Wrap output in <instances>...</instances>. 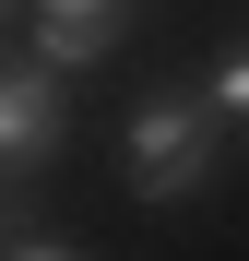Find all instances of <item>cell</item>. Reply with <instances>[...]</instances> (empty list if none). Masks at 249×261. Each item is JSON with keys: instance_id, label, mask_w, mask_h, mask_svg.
Instances as JSON below:
<instances>
[{"instance_id": "obj_1", "label": "cell", "mask_w": 249, "mask_h": 261, "mask_svg": "<svg viewBox=\"0 0 249 261\" xmlns=\"http://www.w3.org/2000/svg\"><path fill=\"white\" fill-rule=\"evenodd\" d=\"M131 178H143V202H190L214 178V107H190V95L143 107L131 119Z\"/></svg>"}, {"instance_id": "obj_2", "label": "cell", "mask_w": 249, "mask_h": 261, "mask_svg": "<svg viewBox=\"0 0 249 261\" xmlns=\"http://www.w3.org/2000/svg\"><path fill=\"white\" fill-rule=\"evenodd\" d=\"M60 154V60H12V83H0V166L12 178H36V166Z\"/></svg>"}, {"instance_id": "obj_5", "label": "cell", "mask_w": 249, "mask_h": 261, "mask_svg": "<svg viewBox=\"0 0 249 261\" xmlns=\"http://www.w3.org/2000/svg\"><path fill=\"white\" fill-rule=\"evenodd\" d=\"M12 261H83V249H48V238H24V249H12Z\"/></svg>"}, {"instance_id": "obj_3", "label": "cell", "mask_w": 249, "mask_h": 261, "mask_svg": "<svg viewBox=\"0 0 249 261\" xmlns=\"http://www.w3.org/2000/svg\"><path fill=\"white\" fill-rule=\"evenodd\" d=\"M119 12H131V0H36V60H60V71L107 60L119 48Z\"/></svg>"}, {"instance_id": "obj_4", "label": "cell", "mask_w": 249, "mask_h": 261, "mask_svg": "<svg viewBox=\"0 0 249 261\" xmlns=\"http://www.w3.org/2000/svg\"><path fill=\"white\" fill-rule=\"evenodd\" d=\"M214 107H226V119H249V48H237V60L214 71Z\"/></svg>"}]
</instances>
